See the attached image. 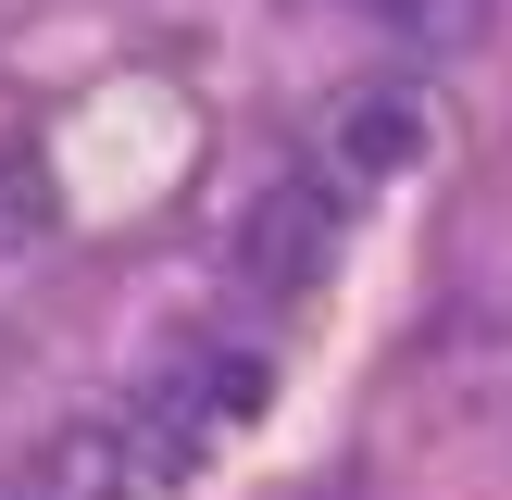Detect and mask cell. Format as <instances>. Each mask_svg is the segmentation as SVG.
Segmentation results:
<instances>
[{
  "label": "cell",
  "mask_w": 512,
  "mask_h": 500,
  "mask_svg": "<svg viewBox=\"0 0 512 500\" xmlns=\"http://www.w3.org/2000/svg\"><path fill=\"white\" fill-rule=\"evenodd\" d=\"M338 238H350V175H338V163H288L275 188H250V200H238L225 288L263 300V313H288V300H313V288H325Z\"/></svg>",
  "instance_id": "obj_1"
},
{
  "label": "cell",
  "mask_w": 512,
  "mask_h": 500,
  "mask_svg": "<svg viewBox=\"0 0 512 500\" xmlns=\"http://www.w3.org/2000/svg\"><path fill=\"white\" fill-rule=\"evenodd\" d=\"M263 388H275V375L250 363V350H188L163 388H138V450H150V475L175 488V475L213 463L225 438H250V425H263Z\"/></svg>",
  "instance_id": "obj_2"
},
{
  "label": "cell",
  "mask_w": 512,
  "mask_h": 500,
  "mask_svg": "<svg viewBox=\"0 0 512 500\" xmlns=\"http://www.w3.org/2000/svg\"><path fill=\"white\" fill-rule=\"evenodd\" d=\"M13 488L25 500H163V475H150V450H138V413H63L13 463Z\"/></svg>",
  "instance_id": "obj_3"
},
{
  "label": "cell",
  "mask_w": 512,
  "mask_h": 500,
  "mask_svg": "<svg viewBox=\"0 0 512 500\" xmlns=\"http://www.w3.org/2000/svg\"><path fill=\"white\" fill-rule=\"evenodd\" d=\"M413 150H425V113L400 88H363V100H350V125H338V175H350V188L388 175V163H413Z\"/></svg>",
  "instance_id": "obj_4"
},
{
  "label": "cell",
  "mask_w": 512,
  "mask_h": 500,
  "mask_svg": "<svg viewBox=\"0 0 512 500\" xmlns=\"http://www.w3.org/2000/svg\"><path fill=\"white\" fill-rule=\"evenodd\" d=\"M38 238H50V175H38V150H0V263Z\"/></svg>",
  "instance_id": "obj_5"
},
{
  "label": "cell",
  "mask_w": 512,
  "mask_h": 500,
  "mask_svg": "<svg viewBox=\"0 0 512 500\" xmlns=\"http://www.w3.org/2000/svg\"><path fill=\"white\" fill-rule=\"evenodd\" d=\"M375 13H388L413 50H475L488 38V0H375Z\"/></svg>",
  "instance_id": "obj_6"
},
{
  "label": "cell",
  "mask_w": 512,
  "mask_h": 500,
  "mask_svg": "<svg viewBox=\"0 0 512 500\" xmlns=\"http://www.w3.org/2000/svg\"><path fill=\"white\" fill-rule=\"evenodd\" d=\"M0 500H25V488H0Z\"/></svg>",
  "instance_id": "obj_7"
}]
</instances>
